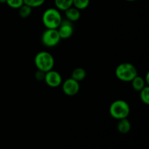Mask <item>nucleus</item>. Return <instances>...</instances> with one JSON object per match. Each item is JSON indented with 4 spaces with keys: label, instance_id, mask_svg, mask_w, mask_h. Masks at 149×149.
<instances>
[{
    "label": "nucleus",
    "instance_id": "20",
    "mask_svg": "<svg viewBox=\"0 0 149 149\" xmlns=\"http://www.w3.org/2000/svg\"><path fill=\"white\" fill-rule=\"evenodd\" d=\"M6 1H7V0H0L1 4H4V3H6Z\"/></svg>",
    "mask_w": 149,
    "mask_h": 149
},
{
    "label": "nucleus",
    "instance_id": "16",
    "mask_svg": "<svg viewBox=\"0 0 149 149\" xmlns=\"http://www.w3.org/2000/svg\"><path fill=\"white\" fill-rule=\"evenodd\" d=\"M140 97L141 101L146 105L149 104V87L148 86H146L144 88L140 91Z\"/></svg>",
    "mask_w": 149,
    "mask_h": 149
},
{
    "label": "nucleus",
    "instance_id": "7",
    "mask_svg": "<svg viewBox=\"0 0 149 149\" xmlns=\"http://www.w3.org/2000/svg\"><path fill=\"white\" fill-rule=\"evenodd\" d=\"M44 80L47 85L49 86V87H52V88L59 87L63 82V79L61 74L52 69L45 73Z\"/></svg>",
    "mask_w": 149,
    "mask_h": 149
},
{
    "label": "nucleus",
    "instance_id": "21",
    "mask_svg": "<svg viewBox=\"0 0 149 149\" xmlns=\"http://www.w3.org/2000/svg\"><path fill=\"white\" fill-rule=\"evenodd\" d=\"M126 1H137V0H126Z\"/></svg>",
    "mask_w": 149,
    "mask_h": 149
},
{
    "label": "nucleus",
    "instance_id": "5",
    "mask_svg": "<svg viewBox=\"0 0 149 149\" xmlns=\"http://www.w3.org/2000/svg\"><path fill=\"white\" fill-rule=\"evenodd\" d=\"M61 39L58 29H46L42 35V42L47 47H54L57 46Z\"/></svg>",
    "mask_w": 149,
    "mask_h": 149
},
{
    "label": "nucleus",
    "instance_id": "13",
    "mask_svg": "<svg viewBox=\"0 0 149 149\" xmlns=\"http://www.w3.org/2000/svg\"><path fill=\"white\" fill-rule=\"evenodd\" d=\"M55 5L60 11H65L73 6V0H55Z\"/></svg>",
    "mask_w": 149,
    "mask_h": 149
},
{
    "label": "nucleus",
    "instance_id": "2",
    "mask_svg": "<svg viewBox=\"0 0 149 149\" xmlns=\"http://www.w3.org/2000/svg\"><path fill=\"white\" fill-rule=\"evenodd\" d=\"M115 74L120 81L124 82H130L138 75V71L133 64L125 62L120 63L116 67Z\"/></svg>",
    "mask_w": 149,
    "mask_h": 149
},
{
    "label": "nucleus",
    "instance_id": "11",
    "mask_svg": "<svg viewBox=\"0 0 149 149\" xmlns=\"http://www.w3.org/2000/svg\"><path fill=\"white\" fill-rule=\"evenodd\" d=\"M132 83V87L135 91L140 92L143 88L146 87V82L145 79H144L143 77H140V76L137 75L132 81H130Z\"/></svg>",
    "mask_w": 149,
    "mask_h": 149
},
{
    "label": "nucleus",
    "instance_id": "1",
    "mask_svg": "<svg viewBox=\"0 0 149 149\" xmlns=\"http://www.w3.org/2000/svg\"><path fill=\"white\" fill-rule=\"evenodd\" d=\"M42 23L46 29H57L62 22L63 18L60 10L57 8H48L43 13Z\"/></svg>",
    "mask_w": 149,
    "mask_h": 149
},
{
    "label": "nucleus",
    "instance_id": "8",
    "mask_svg": "<svg viewBox=\"0 0 149 149\" xmlns=\"http://www.w3.org/2000/svg\"><path fill=\"white\" fill-rule=\"evenodd\" d=\"M57 29L61 39H66L70 38L73 35L74 31L72 22L68 20H62L61 25Z\"/></svg>",
    "mask_w": 149,
    "mask_h": 149
},
{
    "label": "nucleus",
    "instance_id": "18",
    "mask_svg": "<svg viewBox=\"0 0 149 149\" xmlns=\"http://www.w3.org/2000/svg\"><path fill=\"white\" fill-rule=\"evenodd\" d=\"M6 4L13 9L18 10L23 4H24L23 0H7Z\"/></svg>",
    "mask_w": 149,
    "mask_h": 149
},
{
    "label": "nucleus",
    "instance_id": "19",
    "mask_svg": "<svg viewBox=\"0 0 149 149\" xmlns=\"http://www.w3.org/2000/svg\"><path fill=\"white\" fill-rule=\"evenodd\" d=\"M45 72H43V71L38 70L36 72V74H35V78L38 81H43L44 79H45Z\"/></svg>",
    "mask_w": 149,
    "mask_h": 149
},
{
    "label": "nucleus",
    "instance_id": "15",
    "mask_svg": "<svg viewBox=\"0 0 149 149\" xmlns=\"http://www.w3.org/2000/svg\"><path fill=\"white\" fill-rule=\"evenodd\" d=\"M90 4V0H73V7L79 10L87 8Z\"/></svg>",
    "mask_w": 149,
    "mask_h": 149
},
{
    "label": "nucleus",
    "instance_id": "17",
    "mask_svg": "<svg viewBox=\"0 0 149 149\" xmlns=\"http://www.w3.org/2000/svg\"><path fill=\"white\" fill-rule=\"evenodd\" d=\"M46 0H23V2L25 4L35 8V7H39L42 6L44 3L45 2Z\"/></svg>",
    "mask_w": 149,
    "mask_h": 149
},
{
    "label": "nucleus",
    "instance_id": "3",
    "mask_svg": "<svg viewBox=\"0 0 149 149\" xmlns=\"http://www.w3.org/2000/svg\"><path fill=\"white\" fill-rule=\"evenodd\" d=\"M130 112V108L127 102L124 100H116L111 104L109 107V113L115 119L127 118Z\"/></svg>",
    "mask_w": 149,
    "mask_h": 149
},
{
    "label": "nucleus",
    "instance_id": "4",
    "mask_svg": "<svg viewBox=\"0 0 149 149\" xmlns=\"http://www.w3.org/2000/svg\"><path fill=\"white\" fill-rule=\"evenodd\" d=\"M34 63L38 70L46 73L53 68L55 60L51 53L45 51H41L35 56Z\"/></svg>",
    "mask_w": 149,
    "mask_h": 149
},
{
    "label": "nucleus",
    "instance_id": "14",
    "mask_svg": "<svg viewBox=\"0 0 149 149\" xmlns=\"http://www.w3.org/2000/svg\"><path fill=\"white\" fill-rule=\"evenodd\" d=\"M32 13V7L26 5V4H23L20 8L18 9V15L22 18H27L28 17L31 15Z\"/></svg>",
    "mask_w": 149,
    "mask_h": 149
},
{
    "label": "nucleus",
    "instance_id": "12",
    "mask_svg": "<svg viewBox=\"0 0 149 149\" xmlns=\"http://www.w3.org/2000/svg\"><path fill=\"white\" fill-rule=\"evenodd\" d=\"M86 76H87V72H86V71L84 68H77L71 73V78L74 79L76 81L80 82V81H83L85 79Z\"/></svg>",
    "mask_w": 149,
    "mask_h": 149
},
{
    "label": "nucleus",
    "instance_id": "10",
    "mask_svg": "<svg viewBox=\"0 0 149 149\" xmlns=\"http://www.w3.org/2000/svg\"><path fill=\"white\" fill-rule=\"evenodd\" d=\"M117 130L122 134H127L130 131L131 123L127 118L119 120L117 124Z\"/></svg>",
    "mask_w": 149,
    "mask_h": 149
},
{
    "label": "nucleus",
    "instance_id": "9",
    "mask_svg": "<svg viewBox=\"0 0 149 149\" xmlns=\"http://www.w3.org/2000/svg\"><path fill=\"white\" fill-rule=\"evenodd\" d=\"M64 12H65V15L66 19L71 22L77 21L80 18V16H81L80 10L77 9L76 7H73V6L67 9Z\"/></svg>",
    "mask_w": 149,
    "mask_h": 149
},
{
    "label": "nucleus",
    "instance_id": "6",
    "mask_svg": "<svg viewBox=\"0 0 149 149\" xmlns=\"http://www.w3.org/2000/svg\"><path fill=\"white\" fill-rule=\"evenodd\" d=\"M62 90L64 94L68 96H74L79 92V82L74 79L69 78L65 79L62 83Z\"/></svg>",
    "mask_w": 149,
    "mask_h": 149
}]
</instances>
